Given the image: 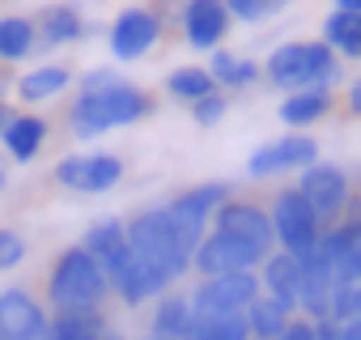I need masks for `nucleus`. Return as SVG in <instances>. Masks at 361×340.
I'll use <instances>...</instances> for the list:
<instances>
[{"label": "nucleus", "mask_w": 361, "mask_h": 340, "mask_svg": "<svg viewBox=\"0 0 361 340\" xmlns=\"http://www.w3.org/2000/svg\"><path fill=\"white\" fill-rule=\"evenodd\" d=\"M264 81L281 94L293 90H344V60L323 39H289L264 60Z\"/></svg>", "instance_id": "f257e3e1"}, {"label": "nucleus", "mask_w": 361, "mask_h": 340, "mask_svg": "<svg viewBox=\"0 0 361 340\" xmlns=\"http://www.w3.org/2000/svg\"><path fill=\"white\" fill-rule=\"evenodd\" d=\"M157 111V98L140 85H132L128 77L111 90H98V94H77L68 102V132L77 140H94L102 132H115V128H128V123H140Z\"/></svg>", "instance_id": "f03ea898"}, {"label": "nucleus", "mask_w": 361, "mask_h": 340, "mask_svg": "<svg viewBox=\"0 0 361 340\" xmlns=\"http://www.w3.org/2000/svg\"><path fill=\"white\" fill-rule=\"evenodd\" d=\"M43 293L51 310H106L111 277L81 243H73L51 260Z\"/></svg>", "instance_id": "7ed1b4c3"}, {"label": "nucleus", "mask_w": 361, "mask_h": 340, "mask_svg": "<svg viewBox=\"0 0 361 340\" xmlns=\"http://www.w3.org/2000/svg\"><path fill=\"white\" fill-rule=\"evenodd\" d=\"M128 243L140 260H149L153 268H161L170 281H178L188 268H192V247L183 243V234H178L166 217L161 205L153 209H140L128 217Z\"/></svg>", "instance_id": "20e7f679"}, {"label": "nucleus", "mask_w": 361, "mask_h": 340, "mask_svg": "<svg viewBox=\"0 0 361 340\" xmlns=\"http://www.w3.org/2000/svg\"><path fill=\"white\" fill-rule=\"evenodd\" d=\"M234 192H230V183H221V179H213V183H196V188H183L178 196H170L161 209H166V217H170V226L183 234V243L196 251L200 247V238L213 230V213L230 200Z\"/></svg>", "instance_id": "39448f33"}, {"label": "nucleus", "mask_w": 361, "mask_h": 340, "mask_svg": "<svg viewBox=\"0 0 361 340\" xmlns=\"http://www.w3.org/2000/svg\"><path fill=\"white\" fill-rule=\"evenodd\" d=\"M268 213H272V230H276V247H281V251L306 255V251L319 247L323 221L314 217V209H310V200L302 196L298 183H293V188H281V192L272 196Z\"/></svg>", "instance_id": "423d86ee"}, {"label": "nucleus", "mask_w": 361, "mask_h": 340, "mask_svg": "<svg viewBox=\"0 0 361 340\" xmlns=\"http://www.w3.org/2000/svg\"><path fill=\"white\" fill-rule=\"evenodd\" d=\"M298 188H302V196L310 200V209H314V217L323 221V230L327 226H336L340 217H344V209H348V196H353V175L344 166H336V162H310L306 170H298Z\"/></svg>", "instance_id": "0eeeda50"}, {"label": "nucleus", "mask_w": 361, "mask_h": 340, "mask_svg": "<svg viewBox=\"0 0 361 340\" xmlns=\"http://www.w3.org/2000/svg\"><path fill=\"white\" fill-rule=\"evenodd\" d=\"M161 30H166V22H161L149 5H128V9L115 13V22H111V30H106V51H111L119 64H136V60H145V56L157 47Z\"/></svg>", "instance_id": "6e6552de"}, {"label": "nucleus", "mask_w": 361, "mask_h": 340, "mask_svg": "<svg viewBox=\"0 0 361 340\" xmlns=\"http://www.w3.org/2000/svg\"><path fill=\"white\" fill-rule=\"evenodd\" d=\"M264 264V251L238 234H226V230H209L200 238V247L192 251V268L204 277H226V272H255Z\"/></svg>", "instance_id": "1a4fd4ad"}, {"label": "nucleus", "mask_w": 361, "mask_h": 340, "mask_svg": "<svg viewBox=\"0 0 361 340\" xmlns=\"http://www.w3.org/2000/svg\"><path fill=\"white\" fill-rule=\"evenodd\" d=\"M123 179V157L119 153H68L56 162V183L77 196H102Z\"/></svg>", "instance_id": "9d476101"}, {"label": "nucleus", "mask_w": 361, "mask_h": 340, "mask_svg": "<svg viewBox=\"0 0 361 340\" xmlns=\"http://www.w3.org/2000/svg\"><path fill=\"white\" fill-rule=\"evenodd\" d=\"M310 162H319V140L310 132H285V136L255 145V153L247 157V175L276 179V175H289V170H306Z\"/></svg>", "instance_id": "9b49d317"}, {"label": "nucleus", "mask_w": 361, "mask_h": 340, "mask_svg": "<svg viewBox=\"0 0 361 340\" xmlns=\"http://www.w3.org/2000/svg\"><path fill=\"white\" fill-rule=\"evenodd\" d=\"M259 293H264L259 272H226V277H204L192 289V306L196 315H243Z\"/></svg>", "instance_id": "f8f14e48"}, {"label": "nucleus", "mask_w": 361, "mask_h": 340, "mask_svg": "<svg viewBox=\"0 0 361 340\" xmlns=\"http://www.w3.org/2000/svg\"><path fill=\"white\" fill-rule=\"evenodd\" d=\"M178 30H183V43L192 51H217L226 35L234 30V18L226 9V0H183Z\"/></svg>", "instance_id": "ddd939ff"}, {"label": "nucleus", "mask_w": 361, "mask_h": 340, "mask_svg": "<svg viewBox=\"0 0 361 340\" xmlns=\"http://www.w3.org/2000/svg\"><path fill=\"white\" fill-rule=\"evenodd\" d=\"M213 230H226V234H238L247 243H255L264 255L276 251V230H272V213L251 200V196H230L217 213H213Z\"/></svg>", "instance_id": "4468645a"}, {"label": "nucleus", "mask_w": 361, "mask_h": 340, "mask_svg": "<svg viewBox=\"0 0 361 340\" xmlns=\"http://www.w3.org/2000/svg\"><path fill=\"white\" fill-rule=\"evenodd\" d=\"M0 332L9 340H51V315L26 289H0Z\"/></svg>", "instance_id": "2eb2a0df"}, {"label": "nucleus", "mask_w": 361, "mask_h": 340, "mask_svg": "<svg viewBox=\"0 0 361 340\" xmlns=\"http://www.w3.org/2000/svg\"><path fill=\"white\" fill-rule=\"evenodd\" d=\"M170 285H174V281H170L161 268H153L149 260H140L136 251L128 255V264H123L119 272H111V293H115L123 306H145V302L161 298Z\"/></svg>", "instance_id": "dca6fc26"}, {"label": "nucleus", "mask_w": 361, "mask_h": 340, "mask_svg": "<svg viewBox=\"0 0 361 340\" xmlns=\"http://www.w3.org/2000/svg\"><path fill=\"white\" fill-rule=\"evenodd\" d=\"M35 30H39V47L47 51H60V47H73L90 35V22L77 5H68V0H56V5H43L35 13Z\"/></svg>", "instance_id": "f3484780"}, {"label": "nucleus", "mask_w": 361, "mask_h": 340, "mask_svg": "<svg viewBox=\"0 0 361 340\" xmlns=\"http://www.w3.org/2000/svg\"><path fill=\"white\" fill-rule=\"evenodd\" d=\"M81 247H85V251L106 268V277H111V272H119V268L128 264V255H132L128 221H119V217H98V221H90V230H85Z\"/></svg>", "instance_id": "a211bd4d"}, {"label": "nucleus", "mask_w": 361, "mask_h": 340, "mask_svg": "<svg viewBox=\"0 0 361 340\" xmlns=\"http://www.w3.org/2000/svg\"><path fill=\"white\" fill-rule=\"evenodd\" d=\"M255 272H259L264 293L276 298L285 310L298 315V298H302V264H298V255H289V251L276 247L272 255H264V264H259Z\"/></svg>", "instance_id": "6ab92c4d"}, {"label": "nucleus", "mask_w": 361, "mask_h": 340, "mask_svg": "<svg viewBox=\"0 0 361 340\" xmlns=\"http://www.w3.org/2000/svg\"><path fill=\"white\" fill-rule=\"evenodd\" d=\"M47 136H51V123H47L43 115H35V111H18V115L9 119V128L0 132V149H5L9 162H35V157L43 153Z\"/></svg>", "instance_id": "aec40b11"}, {"label": "nucleus", "mask_w": 361, "mask_h": 340, "mask_svg": "<svg viewBox=\"0 0 361 340\" xmlns=\"http://www.w3.org/2000/svg\"><path fill=\"white\" fill-rule=\"evenodd\" d=\"M331 111H336V90H293L276 107V115L289 132H306V128L323 123Z\"/></svg>", "instance_id": "412c9836"}, {"label": "nucleus", "mask_w": 361, "mask_h": 340, "mask_svg": "<svg viewBox=\"0 0 361 340\" xmlns=\"http://www.w3.org/2000/svg\"><path fill=\"white\" fill-rule=\"evenodd\" d=\"M51 340H128L106 310H51Z\"/></svg>", "instance_id": "4be33fe9"}, {"label": "nucleus", "mask_w": 361, "mask_h": 340, "mask_svg": "<svg viewBox=\"0 0 361 340\" xmlns=\"http://www.w3.org/2000/svg\"><path fill=\"white\" fill-rule=\"evenodd\" d=\"M73 81H77V77H73L68 64H35L30 73H22V77L13 81V90H18V102L35 107V102H51V98H60Z\"/></svg>", "instance_id": "5701e85b"}, {"label": "nucleus", "mask_w": 361, "mask_h": 340, "mask_svg": "<svg viewBox=\"0 0 361 340\" xmlns=\"http://www.w3.org/2000/svg\"><path fill=\"white\" fill-rule=\"evenodd\" d=\"M192 323H196V306H192V293H174L166 289L153 306V319H149V336H170V340H188L192 336Z\"/></svg>", "instance_id": "b1692460"}, {"label": "nucleus", "mask_w": 361, "mask_h": 340, "mask_svg": "<svg viewBox=\"0 0 361 340\" xmlns=\"http://www.w3.org/2000/svg\"><path fill=\"white\" fill-rule=\"evenodd\" d=\"M209 73H213V81H217L221 94H230V90H251V85L264 81V64H255L251 56H238V51H230V47L209 51Z\"/></svg>", "instance_id": "393cba45"}, {"label": "nucleus", "mask_w": 361, "mask_h": 340, "mask_svg": "<svg viewBox=\"0 0 361 340\" xmlns=\"http://www.w3.org/2000/svg\"><path fill=\"white\" fill-rule=\"evenodd\" d=\"M344 64H361V13L348 9H331L323 18V35H319Z\"/></svg>", "instance_id": "a878e982"}, {"label": "nucleus", "mask_w": 361, "mask_h": 340, "mask_svg": "<svg viewBox=\"0 0 361 340\" xmlns=\"http://www.w3.org/2000/svg\"><path fill=\"white\" fill-rule=\"evenodd\" d=\"M35 51H39L35 18H26V13H5L0 18V64H26Z\"/></svg>", "instance_id": "bb28decb"}, {"label": "nucleus", "mask_w": 361, "mask_h": 340, "mask_svg": "<svg viewBox=\"0 0 361 340\" xmlns=\"http://www.w3.org/2000/svg\"><path fill=\"white\" fill-rule=\"evenodd\" d=\"M166 94H170L174 102H188V107H192V102L217 94V81H213L209 64H178V68H170V77H166Z\"/></svg>", "instance_id": "cd10ccee"}, {"label": "nucleus", "mask_w": 361, "mask_h": 340, "mask_svg": "<svg viewBox=\"0 0 361 340\" xmlns=\"http://www.w3.org/2000/svg\"><path fill=\"white\" fill-rule=\"evenodd\" d=\"M243 315H247V327H251L255 340H276V336L285 332V323L293 319V310H285V306H281L276 298H268V293H259Z\"/></svg>", "instance_id": "c85d7f7f"}, {"label": "nucleus", "mask_w": 361, "mask_h": 340, "mask_svg": "<svg viewBox=\"0 0 361 340\" xmlns=\"http://www.w3.org/2000/svg\"><path fill=\"white\" fill-rule=\"evenodd\" d=\"M188 340H251L247 315H196Z\"/></svg>", "instance_id": "c756f323"}, {"label": "nucleus", "mask_w": 361, "mask_h": 340, "mask_svg": "<svg viewBox=\"0 0 361 340\" xmlns=\"http://www.w3.org/2000/svg\"><path fill=\"white\" fill-rule=\"evenodd\" d=\"M285 5H289V0H226V9H230V18H234L238 26H264V22H272Z\"/></svg>", "instance_id": "7c9ffc66"}, {"label": "nucleus", "mask_w": 361, "mask_h": 340, "mask_svg": "<svg viewBox=\"0 0 361 340\" xmlns=\"http://www.w3.org/2000/svg\"><path fill=\"white\" fill-rule=\"evenodd\" d=\"M192 111V123H200V128H217L226 115H230V94H209V98H200V102H192L188 107Z\"/></svg>", "instance_id": "2f4dec72"}, {"label": "nucleus", "mask_w": 361, "mask_h": 340, "mask_svg": "<svg viewBox=\"0 0 361 340\" xmlns=\"http://www.w3.org/2000/svg\"><path fill=\"white\" fill-rule=\"evenodd\" d=\"M357 315H361V281L336 285V293H331V319H336V323H348V319H357Z\"/></svg>", "instance_id": "473e14b6"}, {"label": "nucleus", "mask_w": 361, "mask_h": 340, "mask_svg": "<svg viewBox=\"0 0 361 340\" xmlns=\"http://www.w3.org/2000/svg\"><path fill=\"white\" fill-rule=\"evenodd\" d=\"M26 260V238L18 230H0V272H9Z\"/></svg>", "instance_id": "72a5a7b5"}, {"label": "nucleus", "mask_w": 361, "mask_h": 340, "mask_svg": "<svg viewBox=\"0 0 361 340\" xmlns=\"http://www.w3.org/2000/svg\"><path fill=\"white\" fill-rule=\"evenodd\" d=\"M119 81H123V77H119L115 68H102V64H98V68H90V73L77 77V94H98V90H111V85H119Z\"/></svg>", "instance_id": "f704fd0d"}, {"label": "nucleus", "mask_w": 361, "mask_h": 340, "mask_svg": "<svg viewBox=\"0 0 361 340\" xmlns=\"http://www.w3.org/2000/svg\"><path fill=\"white\" fill-rule=\"evenodd\" d=\"M276 340H314V319H306V315H293Z\"/></svg>", "instance_id": "c9c22d12"}, {"label": "nucleus", "mask_w": 361, "mask_h": 340, "mask_svg": "<svg viewBox=\"0 0 361 340\" xmlns=\"http://www.w3.org/2000/svg\"><path fill=\"white\" fill-rule=\"evenodd\" d=\"M340 94H344V115H353V119H361V77H348Z\"/></svg>", "instance_id": "e433bc0d"}, {"label": "nucleus", "mask_w": 361, "mask_h": 340, "mask_svg": "<svg viewBox=\"0 0 361 340\" xmlns=\"http://www.w3.org/2000/svg\"><path fill=\"white\" fill-rule=\"evenodd\" d=\"M314 340H340V323L336 319H314Z\"/></svg>", "instance_id": "4c0bfd02"}, {"label": "nucleus", "mask_w": 361, "mask_h": 340, "mask_svg": "<svg viewBox=\"0 0 361 340\" xmlns=\"http://www.w3.org/2000/svg\"><path fill=\"white\" fill-rule=\"evenodd\" d=\"M340 340H361V315L348 319V323H340Z\"/></svg>", "instance_id": "58836bf2"}, {"label": "nucleus", "mask_w": 361, "mask_h": 340, "mask_svg": "<svg viewBox=\"0 0 361 340\" xmlns=\"http://www.w3.org/2000/svg\"><path fill=\"white\" fill-rule=\"evenodd\" d=\"M13 115H18V107H13V102H0V132L9 128V119H13Z\"/></svg>", "instance_id": "ea45409f"}, {"label": "nucleus", "mask_w": 361, "mask_h": 340, "mask_svg": "<svg viewBox=\"0 0 361 340\" xmlns=\"http://www.w3.org/2000/svg\"><path fill=\"white\" fill-rule=\"evenodd\" d=\"M5 183H9V157L0 153V192H5Z\"/></svg>", "instance_id": "a19ab883"}, {"label": "nucleus", "mask_w": 361, "mask_h": 340, "mask_svg": "<svg viewBox=\"0 0 361 340\" xmlns=\"http://www.w3.org/2000/svg\"><path fill=\"white\" fill-rule=\"evenodd\" d=\"M336 9H348V13H361V0H336Z\"/></svg>", "instance_id": "79ce46f5"}, {"label": "nucleus", "mask_w": 361, "mask_h": 340, "mask_svg": "<svg viewBox=\"0 0 361 340\" xmlns=\"http://www.w3.org/2000/svg\"><path fill=\"white\" fill-rule=\"evenodd\" d=\"M9 64H0V102H5V90H9V73H5Z\"/></svg>", "instance_id": "37998d69"}, {"label": "nucleus", "mask_w": 361, "mask_h": 340, "mask_svg": "<svg viewBox=\"0 0 361 340\" xmlns=\"http://www.w3.org/2000/svg\"><path fill=\"white\" fill-rule=\"evenodd\" d=\"M136 340H153V336H136Z\"/></svg>", "instance_id": "c03bdc74"}, {"label": "nucleus", "mask_w": 361, "mask_h": 340, "mask_svg": "<svg viewBox=\"0 0 361 340\" xmlns=\"http://www.w3.org/2000/svg\"><path fill=\"white\" fill-rule=\"evenodd\" d=\"M153 340H170V336H153Z\"/></svg>", "instance_id": "a18cd8bd"}, {"label": "nucleus", "mask_w": 361, "mask_h": 340, "mask_svg": "<svg viewBox=\"0 0 361 340\" xmlns=\"http://www.w3.org/2000/svg\"><path fill=\"white\" fill-rule=\"evenodd\" d=\"M251 340H255V336H251Z\"/></svg>", "instance_id": "49530a36"}, {"label": "nucleus", "mask_w": 361, "mask_h": 340, "mask_svg": "<svg viewBox=\"0 0 361 340\" xmlns=\"http://www.w3.org/2000/svg\"><path fill=\"white\" fill-rule=\"evenodd\" d=\"M357 192H361V188H357Z\"/></svg>", "instance_id": "de8ad7c7"}]
</instances>
